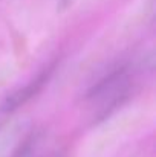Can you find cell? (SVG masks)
Masks as SVG:
<instances>
[{"mask_svg": "<svg viewBox=\"0 0 156 157\" xmlns=\"http://www.w3.org/2000/svg\"><path fill=\"white\" fill-rule=\"evenodd\" d=\"M130 89V76L126 69H116L109 73L89 92V101L100 116L109 114L127 96Z\"/></svg>", "mask_w": 156, "mask_h": 157, "instance_id": "obj_1", "label": "cell"}, {"mask_svg": "<svg viewBox=\"0 0 156 157\" xmlns=\"http://www.w3.org/2000/svg\"><path fill=\"white\" fill-rule=\"evenodd\" d=\"M58 2H60V3H58V5H60V8H61V9H64V8H67V6L70 5V2H72V0H58Z\"/></svg>", "mask_w": 156, "mask_h": 157, "instance_id": "obj_3", "label": "cell"}, {"mask_svg": "<svg viewBox=\"0 0 156 157\" xmlns=\"http://www.w3.org/2000/svg\"><path fill=\"white\" fill-rule=\"evenodd\" d=\"M52 69H46L43 73H40L34 81H31L28 86H25L23 89H20L18 92H15V93H12L9 98H8V101H6V104H5V110H14V108H17V107H20V105H23L25 102H28L32 96H35V93H38L40 92V89H42V86L48 81V78H49V75H51Z\"/></svg>", "mask_w": 156, "mask_h": 157, "instance_id": "obj_2", "label": "cell"}]
</instances>
